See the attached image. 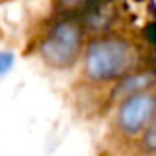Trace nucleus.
<instances>
[{
    "label": "nucleus",
    "instance_id": "nucleus-1",
    "mask_svg": "<svg viewBox=\"0 0 156 156\" xmlns=\"http://www.w3.org/2000/svg\"><path fill=\"white\" fill-rule=\"evenodd\" d=\"M130 61V50L125 42L105 39L90 44L87 53V72L92 79H114L121 75Z\"/></svg>",
    "mask_w": 156,
    "mask_h": 156
},
{
    "label": "nucleus",
    "instance_id": "nucleus-2",
    "mask_svg": "<svg viewBox=\"0 0 156 156\" xmlns=\"http://www.w3.org/2000/svg\"><path fill=\"white\" fill-rule=\"evenodd\" d=\"M81 48V30L72 20H62L51 28L41 46L44 61L57 68H66L75 62Z\"/></svg>",
    "mask_w": 156,
    "mask_h": 156
},
{
    "label": "nucleus",
    "instance_id": "nucleus-3",
    "mask_svg": "<svg viewBox=\"0 0 156 156\" xmlns=\"http://www.w3.org/2000/svg\"><path fill=\"white\" fill-rule=\"evenodd\" d=\"M156 108V99L152 94L141 92L130 96L119 108V125L127 134L140 132L149 119L152 118V112Z\"/></svg>",
    "mask_w": 156,
    "mask_h": 156
},
{
    "label": "nucleus",
    "instance_id": "nucleus-4",
    "mask_svg": "<svg viewBox=\"0 0 156 156\" xmlns=\"http://www.w3.org/2000/svg\"><path fill=\"white\" fill-rule=\"evenodd\" d=\"M152 81V75L149 73H141V75H132L119 87V92H129V90H141L143 87H147Z\"/></svg>",
    "mask_w": 156,
    "mask_h": 156
},
{
    "label": "nucleus",
    "instance_id": "nucleus-5",
    "mask_svg": "<svg viewBox=\"0 0 156 156\" xmlns=\"http://www.w3.org/2000/svg\"><path fill=\"white\" fill-rule=\"evenodd\" d=\"M11 66H13V53L2 51L0 53V75H4Z\"/></svg>",
    "mask_w": 156,
    "mask_h": 156
},
{
    "label": "nucleus",
    "instance_id": "nucleus-6",
    "mask_svg": "<svg viewBox=\"0 0 156 156\" xmlns=\"http://www.w3.org/2000/svg\"><path fill=\"white\" fill-rule=\"evenodd\" d=\"M145 145H147L151 151H156V119H154L152 127L149 129V132L145 134Z\"/></svg>",
    "mask_w": 156,
    "mask_h": 156
},
{
    "label": "nucleus",
    "instance_id": "nucleus-7",
    "mask_svg": "<svg viewBox=\"0 0 156 156\" xmlns=\"http://www.w3.org/2000/svg\"><path fill=\"white\" fill-rule=\"evenodd\" d=\"M145 37L154 44V48H156V20L154 22H151L147 28H145Z\"/></svg>",
    "mask_w": 156,
    "mask_h": 156
},
{
    "label": "nucleus",
    "instance_id": "nucleus-8",
    "mask_svg": "<svg viewBox=\"0 0 156 156\" xmlns=\"http://www.w3.org/2000/svg\"><path fill=\"white\" fill-rule=\"evenodd\" d=\"M62 4H68V6H73V4H77L79 2V0H61Z\"/></svg>",
    "mask_w": 156,
    "mask_h": 156
}]
</instances>
